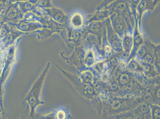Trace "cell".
I'll return each instance as SVG.
<instances>
[{
    "label": "cell",
    "instance_id": "cell-1",
    "mask_svg": "<svg viewBox=\"0 0 160 119\" xmlns=\"http://www.w3.org/2000/svg\"><path fill=\"white\" fill-rule=\"evenodd\" d=\"M116 19L115 23V26L116 29L118 30H122L123 26V22L122 19L120 17H116Z\"/></svg>",
    "mask_w": 160,
    "mask_h": 119
},
{
    "label": "cell",
    "instance_id": "cell-2",
    "mask_svg": "<svg viewBox=\"0 0 160 119\" xmlns=\"http://www.w3.org/2000/svg\"><path fill=\"white\" fill-rule=\"evenodd\" d=\"M128 80L129 78L128 75L126 76V75H123L122 78H121V82L122 84L127 83Z\"/></svg>",
    "mask_w": 160,
    "mask_h": 119
},
{
    "label": "cell",
    "instance_id": "cell-3",
    "mask_svg": "<svg viewBox=\"0 0 160 119\" xmlns=\"http://www.w3.org/2000/svg\"><path fill=\"white\" fill-rule=\"evenodd\" d=\"M112 45L114 49H118L120 47V44L119 43V42L118 41H113L112 43Z\"/></svg>",
    "mask_w": 160,
    "mask_h": 119
},
{
    "label": "cell",
    "instance_id": "cell-4",
    "mask_svg": "<svg viewBox=\"0 0 160 119\" xmlns=\"http://www.w3.org/2000/svg\"><path fill=\"white\" fill-rule=\"evenodd\" d=\"M145 59V60L147 62H151V61H152V58H151V56H149V55H148V56H146Z\"/></svg>",
    "mask_w": 160,
    "mask_h": 119
}]
</instances>
